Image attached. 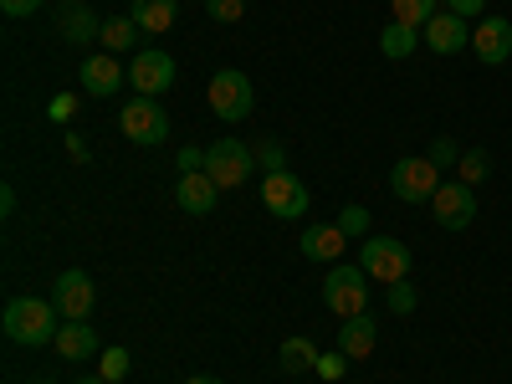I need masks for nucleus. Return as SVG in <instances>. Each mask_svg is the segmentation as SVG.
Instances as JSON below:
<instances>
[{
  "label": "nucleus",
  "instance_id": "4c0bfd02",
  "mask_svg": "<svg viewBox=\"0 0 512 384\" xmlns=\"http://www.w3.org/2000/svg\"><path fill=\"white\" fill-rule=\"evenodd\" d=\"M0 216H16V190H11V185L0 190Z\"/></svg>",
  "mask_w": 512,
  "mask_h": 384
},
{
  "label": "nucleus",
  "instance_id": "58836bf2",
  "mask_svg": "<svg viewBox=\"0 0 512 384\" xmlns=\"http://www.w3.org/2000/svg\"><path fill=\"white\" fill-rule=\"evenodd\" d=\"M185 384H226V379H216V374H195V379H185Z\"/></svg>",
  "mask_w": 512,
  "mask_h": 384
},
{
  "label": "nucleus",
  "instance_id": "ddd939ff",
  "mask_svg": "<svg viewBox=\"0 0 512 384\" xmlns=\"http://www.w3.org/2000/svg\"><path fill=\"white\" fill-rule=\"evenodd\" d=\"M472 52L487 62V67H502L512 57V21L507 16H482L472 26Z\"/></svg>",
  "mask_w": 512,
  "mask_h": 384
},
{
  "label": "nucleus",
  "instance_id": "7c9ffc66",
  "mask_svg": "<svg viewBox=\"0 0 512 384\" xmlns=\"http://www.w3.org/2000/svg\"><path fill=\"white\" fill-rule=\"evenodd\" d=\"M425 154H431V159H436V164H441V169H446V164H456V159H461V149H456V139H446V134H441V139H436V144H431V149H425Z\"/></svg>",
  "mask_w": 512,
  "mask_h": 384
},
{
  "label": "nucleus",
  "instance_id": "423d86ee",
  "mask_svg": "<svg viewBox=\"0 0 512 384\" xmlns=\"http://www.w3.org/2000/svg\"><path fill=\"white\" fill-rule=\"evenodd\" d=\"M390 190L405 200V205H420V200H431L441 190V164L431 154H410L390 169Z\"/></svg>",
  "mask_w": 512,
  "mask_h": 384
},
{
  "label": "nucleus",
  "instance_id": "c85d7f7f",
  "mask_svg": "<svg viewBox=\"0 0 512 384\" xmlns=\"http://www.w3.org/2000/svg\"><path fill=\"white\" fill-rule=\"evenodd\" d=\"M205 11H210V21H226V26H236V21L246 16V0H205Z\"/></svg>",
  "mask_w": 512,
  "mask_h": 384
},
{
  "label": "nucleus",
  "instance_id": "39448f33",
  "mask_svg": "<svg viewBox=\"0 0 512 384\" xmlns=\"http://www.w3.org/2000/svg\"><path fill=\"white\" fill-rule=\"evenodd\" d=\"M251 169H256V149H246L241 139H216L205 149V175L216 180L221 190H236L251 180Z\"/></svg>",
  "mask_w": 512,
  "mask_h": 384
},
{
  "label": "nucleus",
  "instance_id": "c9c22d12",
  "mask_svg": "<svg viewBox=\"0 0 512 384\" xmlns=\"http://www.w3.org/2000/svg\"><path fill=\"white\" fill-rule=\"evenodd\" d=\"M446 11H456V16L472 21V16H482V0H446Z\"/></svg>",
  "mask_w": 512,
  "mask_h": 384
},
{
  "label": "nucleus",
  "instance_id": "f257e3e1",
  "mask_svg": "<svg viewBox=\"0 0 512 384\" xmlns=\"http://www.w3.org/2000/svg\"><path fill=\"white\" fill-rule=\"evenodd\" d=\"M62 313L52 297H11L6 303V318H0V328H6L11 344L21 349H41V344H57V333H62Z\"/></svg>",
  "mask_w": 512,
  "mask_h": 384
},
{
  "label": "nucleus",
  "instance_id": "f704fd0d",
  "mask_svg": "<svg viewBox=\"0 0 512 384\" xmlns=\"http://www.w3.org/2000/svg\"><path fill=\"white\" fill-rule=\"evenodd\" d=\"M0 11H6V16H36L41 0H0Z\"/></svg>",
  "mask_w": 512,
  "mask_h": 384
},
{
  "label": "nucleus",
  "instance_id": "4468645a",
  "mask_svg": "<svg viewBox=\"0 0 512 384\" xmlns=\"http://www.w3.org/2000/svg\"><path fill=\"white\" fill-rule=\"evenodd\" d=\"M123 77H128V67H118L113 52H98V57L82 62V93L88 98H113L123 88Z\"/></svg>",
  "mask_w": 512,
  "mask_h": 384
},
{
  "label": "nucleus",
  "instance_id": "9d476101",
  "mask_svg": "<svg viewBox=\"0 0 512 384\" xmlns=\"http://www.w3.org/2000/svg\"><path fill=\"white\" fill-rule=\"evenodd\" d=\"M308 185L303 180H297V175H287V169H282V175H267V185H262V205L272 210V216L277 221H297V216H308Z\"/></svg>",
  "mask_w": 512,
  "mask_h": 384
},
{
  "label": "nucleus",
  "instance_id": "20e7f679",
  "mask_svg": "<svg viewBox=\"0 0 512 384\" xmlns=\"http://www.w3.org/2000/svg\"><path fill=\"white\" fill-rule=\"evenodd\" d=\"M118 128H123V139H128V144L159 149V144L169 139V113L159 108V98H128L123 113H118Z\"/></svg>",
  "mask_w": 512,
  "mask_h": 384
},
{
  "label": "nucleus",
  "instance_id": "a211bd4d",
  "mask_svg": "<svg viewBox=\"0 0 512 384\" xmlns=\"http://www.w3.org/2000/svg\"><path fill=\"white\" fill-rule=\"evenodd\" d=\"M57 31H62V41H72V47H88V41H98V36H103V21H98L88 6H62Z\"/></svg>",
  "mask_w": 512,
  "mask_h": 384
},
{
  "label": "nucleus",
  "instance_id": "412c9836",
  "mask_svg": "<svg viewBox=\"0 0 512 384\" xmlns=\"http://www.w3.org/2000/svg\"><path fill=\"white\" fill-rule=\"evenodd\" d=\"M415 47H420V31H415V26H405V21H390V26L379 31V52L390 57V62H405Z\"/></svg>",
  "mask_w": 512,
  "mask_h": 384
},
{
  "label": "nucleus",
  "instance_id": "5701e85b",
  "mask_svg": "<svg viewBox=\"0 0 512 384\" xmlns=\"http://www.w3.org/2000/svg\"><path fill=\"white\" fill-rule=\"evenodd\" d=\"M98 41H103V52L118 57V52H128V47L139 41V21H134V16H113V21H103V36H98Z\"/></svg>",
  "mask_w": 512,
  "mask_h": 384
},
{
  "label": "nucleus",
  "instance_id": "a19ab883",
  "mask_svg": "<svg viewBox=\"0 0 512 384\" xmlns=\"http://www.w3.org/2000/svg\"><path fill=\"white\" fill-rule=\"evenodd\" d=\"M31 384H57V379H31Z\"/></svg>",
  "mask_w": 512,
  "mask_h": 384
},
{
  "label": "nucleus",
  "instance_id": "6e6552de",
  "mask_svg": "<svg viewBox=\"0 0 512 384\" xmlns=\"http://www.w3.org/2000/svg\"><path fill=\"white\" fill-rule=\"evenodd\" d=\"M128 82L139 88V98H159L175 88V57L159 52V47H144L134 52V67H128Z\"/></svg>",
  "mask_w": 512,
  "mask_h": 384
},
{
  "label": "nucleus",
  "instance_id": "e433bc0d",
  "mask_svg": "<svg viewBox=\"0 0 512 384\" xmlns=\"http://www.w3.org/2000/svg\"><path fill=\"white\" fill-rule=\"evenodd\" d=\"M67 154H72V164H88V144H82V134H67Z\"/></svg>",
  "mask_w": 512,
  "mask_h": 384
},
{
  "label": "nucleus",
  "instance_id": "ea45409f",
  "mask_svg": "<svg viewBox=\"0 0 512 384\" xmlns=\"http://www.w3.org/2000/svg\"><path fill=\"white\" fill-rule=\"evenodd\" d=\"M72 384H108V379H103V374H98V379H72Z\"/></svg>",
  "mask_w": 512,
  "mask_h": 384
},
{
  "label": "nucleus",
  "instance_id": "2eb2a0df",
  "mask_svg": "<svg viewBox=\"0 0 512 384\" xmlns=\"http://www.w3.org/2000/svg\"><path fill=\"white\" fill-rule=\"evenodd\" d=\"M175 200H180L185 216H210V210H216V200H221V185L210 180L205 169H195V175H180Z\"/></svg>",
  "mask_w": 512,
  "mask_h": 384
},
{
  "label": "nucleus",
  "instance_id": "7ed1b4c3",
  "mask_svg": "<svg viewBox=\"0 0 512 384\" xmlns=\"http://www.w3.org/2000/svg\"><path fill=\"white\" fill-rule=\"evenodd\" d=\"M205 103H210V113H216V118L241 123V118H251V108H256V88H251L246 72L221 67L216 77H210V88H205Z\"/></svg>",
  "mask_w": 512,
  "mask_h": 384
},
{
  "label": "nucleus",
  "instance_id": "473e14b6",
  "mask_svg": "<svg viewBox=\"0 0 512 384\" xmlns=\"http://www.w3.org/2000/svg\"><path fill=\"white\" fill-rule=\"evenodd\" d=\"M47 113H52V118H57V123H72V113H77V98H72V93H57V98H52V108H47Z\"/></svg>",
  "mask_w": 512,
  "mask_h": 384
},
{
  "label": "nucleus",
  "instance_id": "f3484780",
  "mask_svg": "<svg viewBox=\"0 0 512 384\" xmlns=\"http://www.w3.org/2000/svg\"><path fill=\"white\" fill-rule=\"evenodd\" d=\"M297 246H303L308 262H338V256H344V246H349V236L338 231V221H333V226H308Z\"/></svg>",
  "mask_w": 512,
  "mask_h": 384
},
{
  "label": "nucleus",
  "instance_id": "0eeeda50",
  "mask_svg": "<svg viewBox=\"0 0 512 384\" xmlns=\"http://www.w3.org/2000/svg\"><path fill=\"white\" fill-rule=\"evenodd\" d=\"M359 267H364L369 277H379L384 287L405 282V277H410V246L395 241V236H369V241L359 246Z\"/></svg>",
  "mask_w": 512,
  "mask_h": 384
},
{
  "label": "nucleus",
  "instance_id": "bb28decb",
  "mask_svg": "<svg viewBox=\"0 0 512 384\" xmlns=\"http://www.w3.org/2000/svg\"><path fill=\"white\" fill-rule=\"evenodd\" d=\"M256 164H262L267 175H282V169H287V149H282L277 139H267V144H256Z\"/></svg>",
  "mask_w": 512,
  "mask_h": 384
},
{
  "label": "nucleus",
  "instance_id": "f8f14e48",
  "mask_svg": "<svg viewBox=\"0 0 512 384\" xmlns=\"http://www.w3.org/2000/svg\"><path fill=\"white\" fill-rule=\"evenodd\" d=\"M52 303H57V313L67 318V323H88V313H93V303H98V292H93V277L88 272H62L57 277V287H52Z\"/></svg>",
  "mask_w": 512,
  "mask_h": 384
},
{
  "label": "nucleus",
  "instance_id": "b1692460",
  "mask_svg": "<svg viewBox=\"0 0 512 384\" xmlns=\"http://www.w3.org/2000/svg\"><path fill=\"white\" fill-rule=\"evenodd\" d=\"M390 6H395V21H405L415 31L431 21V16H441V0H390Z\"/></svg>",
  "mask_w": 512,
  "mask_h": 384
},
{
  "label": "nucleus",
  "instance_id": "c756f323",
  "mask_svg": "<svg viewBox=\"0 0 512 384\" xmlns=\"http://www.w3.org/2000/svg\"><path fill=\"white\" fill-rule=\"evenodd\" d=\"M98 374H103L108 384H118V379L128 374V349H108V354L98 359Z\"/></svg>",
  "mask_w": 512,
  "mask_h": 384
},
{
  "label": "nucleus",
  "instance_id": "9b49d317",
  "mask_svg": "<svg viewBox=\"0 0 512 384\" xmlns=\"http://www.w3.org/2000/svg\"><path fill=\"white\" fill-rule=\"evenodd\" d=\"M420 41H425L436 57H456V52L472 47V21L456 16V11H441V16H431V21L420 26Z\"/></svg>",
  "mask_w": 512,
  "mask_h": 384
},
{
  "label": "nucleus",
  "instance_id": "6ab92c4d",
  "mask_svg": "<svg viewBox=\"0 0 512 384\" xmlns=\"http://www.w3.org/2000/svg\"><path fill=\"white\" fill-rule=\"evenodd\" d=\"M128 16L139 21V31H169L180 16V0H128Z\"/></svg>",
  "mask_w": 512,
  "mask_h": 384
},
{
  "label": "nucleus",
  "instance_id": "393cba45",
  "mask_svg": "<svg viewBox=\"0 0 512 384\" xmlns=\"http://www.w3.org/2000/svg\"><path fill=\"white\" fill-rule=\"evenodd\" d=\"M456 169H461V185H482V180L492 175V154H487V149H466V154L456 159Z\"/></svg>",
  "mask_w": 512,
  "mask_h": 384
},
{
  "label": "nucleus",
  "instance_id": "f03ea898",
  "mask_svg": "<svg viewBox=\"0 0 512 384\" xmlns=\"http://www.w3.org/2000/svg\"><path fill=\"white\" fill-rule=\"evenodd\" d=\"M323 308L338 313V318H359V313H369V272H364V267L333 262L328 277H323Z\"/></svg>",
  "mask_w": 512,
  "mask_h": 384
},
{
  "label": "nucleus",
  "instance_id": "72a5a7b5",
  "mask_svg": "<svg viewBox=\"0 0 512 384\" xmlns=\"http://www.w3.org/2000/svg\"><path fill=\"white\" fill-rule=\"evenodd\" d=\"M195 169H205V149H180V175H195Z\"/></svg>",
  "mask_w": 512,
  "mask_h": 384
},
{
  "label": "nucleus",
  "instance_id": "2f4dec72",
  "mask_svg": "<svg viewBox=\"0 0 512 384\" xmlns=\"http://www.w3.org/2000/svg\"><path fill=\"white\" fill-rule=\"evenodd\" d=\"M344 369H349V354H323L318 359V374L323 379H344Z\"/></svg>",
  "mask_w": 512,
  "mask_h": 384
},
{
  "label": "nucleus",
  "instance_id": "a878e982",
  "mask_svg": "<svg viewBox=\"0 0 512 384\" xmlns=\"http://www.w3.org/2000/svg\"><path fill=\"white\" fill-rule=\"evenodd\" d=\"M384 303H390V313H395V318H410L420 297H415V287H410V282H390V292H384Z\"/></svg>",
  "mask_w": 512,
  "mask_h": 384
},
{
  "label": "nucleus",
  "instance_id": "dca6fc26",
  "mask_svg": "<svg viewBox=\"0 0 512 384\" xmlns=\"http://www.w3.org/2000/svg\"><path fill=\"white\" fill-rule=\"evenodd\" d=\"M374 344H379V328H374V318H369V313L344 318V328H338V354H349V359H369V354H374Z\"/></svg>",
  "mask_w": 512,
  "mask_h": 384
},
{
  "label": "nucleus",
  "instance_id": "4be33fe9",
  "mask_svg": "<svg viewBox=\"0 0 512 384\" xmlns=\"http://www.w3.org/2000/svg\"><path fill=\"white\" fill-rule=\"evenodd\" d=\"M277 359H282V369L287 374H303V369H318V344H313V338H287V344L277 349Z\"/></svg>",
  "mask_w": 512,
  "mask_h": 384
},
{
  "label": "nucleus",
  "instance_id": "1a4fd4ad",
  "mask_svg": "<svg viewBox=\"0 0 512 384\" xmlns=\"http://www.w3.org/2000/svg\"><path fill=\"white\" fill-rule=\"evenodd\" d=\"M431 216H436V226L441 231H466L477 221V195H472V185H441L436 195H431Z\"/></svg>",
  "mask_w": 512,
  "mask_h": 384
},
{
  "label": "nucleus",
  "instance_id": "aec40b11",
  "mask_svg": "<svg viewBox=\"0 0 512 384\" xmlns=\"http://www.w3.org/2000/svg\"><path fill=\"white\" fill-rule=\"evenodd\" d=\"M57 354L72 359V364L93 359V354H98V333H93L88 323H62V333H57Z\"/></svg>",
  "mask_w": 512,
  "mask_h": 384
},
{
  "label": "nucleus",
  "instance_id": "79ce46f5",
  "mask_svg": "<svg viewBox=\"0 0 512 384\" xmlns=\"http://www.w3.org/2000/svg\"><path fill=\"white\" fill-rule=\"evenodd\" d=\"M62 6H82V0H62Z\"/></svg>",
  "mask_w": 512,
  "mask_h": 384
},
{
  "label": "nucleus",
  "instance_id": "cd10ccee",
  "mask_svg": "<svg viewBox=\"0 0 512 384\" xmlns=\"http://www.w3.org/2000/svg\"><path fill=\"white\" fill-rule=\"evenodd\" d=\"M338 231H344V236H364L369 231V210L364 205H344V210H338Z\"/></svg>",
  "mask_w": 512,
  "mask_h": 384
}]
</instances>
